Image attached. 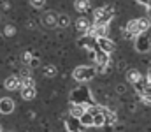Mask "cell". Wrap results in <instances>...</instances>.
Listing matches in <instances>:
<instances>
[{"label":"cell","mask_w":151,"mask_h":132,"mask_svg":"<svg viewBox=\"0 0 151 132\" xmlns=\"http://www.w3.org/2000/svg\"><path fill=\"white\" fill-rule=\"evenodd\" d=\"M114 18V7L113 5H104L93 11V19L95 23H106L109 25V21Z\"/></svg>","instance_id":"cell-1"},{"label":"cell","mask_w":151,"mask_h":132,"mask_svg":"<svg viewBox=\"0 0 151 132\" xmlns=\"http://www.w3.org/2000/svg\"><path fill=\"white\" fill-rule=\"evenodd\" d=\"M95 74H97V69L88 67V65H79V67H76L74 71H72V78H74L76 81H81V83L90 81Z\"/></svg>","instance_id":"cell-2"},{"label":"cell","mask_w":151,"mask_h":132,"mask_svg":"<svg viewBox=\"0 0 151 132\" xmlns=\"http://www.w3.org/2000/svg\"><path fill=\"white\" fill-rule=\"evenodd\" d=\"M150 48H151V28L148 32H142L135 37V49L139 53H146V51H150Z\"/></svg>","instance_id":"cell-3"},{"label":"cell","mask_w":151,"mask_h":132,"mask_svg":"<svg viewBox=\"0 0 151 132\" xmlns=\"http://www.w3.org/2000/svg\"><path fill=\"white\" fill-rule=\"evenodd\" d=\"M97 46H99L100 51H106V53H113L114 48H116L114 43L109 37H99V39H97Z\"/></svg>","instance_id":"cell-4"},{"label":"cell","mask_w":151,"mask_h":132,"mask_svg":"<svg viewBox=\"0 0 151 132\" xmlns=\"http://www.w3.org/2000/svg\"><path fill=\"white\" fill-rule=\"evenodd\" d=\"M95 62H97L99 71H104V69L109 65V53H106V51H100V49H99V53L95 55Z\"/></svg>","instance_id":"cell-5"},{"label":"cell","mask_w":151,"mask_h":132,"mask_svg":"<svg viewBox=\"0 0 151 132\" xmlns=\"http://www.w3.org/2000/svg\"><path fill=\"white\" fill-rule=\"evenodd\" d=\"M12 111H14V100L11 97L0 99V113L2 115H11Z\"/></svg>","instance_id":"cell-6"},{"label":"cell","mask_w":151,"mask_h":132,"mask_svg":"<svg viewBox=\"0 0 151 132\" xmlns=\"http://www.w3.org/2000/svg\"><path fill=\"white\" fill-rule=\"evenodd\" d=\"M42 25H44V27H49V28H51V27H56V25H58V14L53 12V11L42 14Z\"/></svg>","instance_id":"cell-7"},{"label":"cell","mask_w":151,"mask_h":132,"mask_svg":"<svg viewBox=\"0 0 151 132\" xmlns=\"http://www.w3.org/2000/svg\"><path fill=\"white\" fill-rule=\"evenodd\" d=\"M4 87H5V90H9V92H14V90L21 88V79H19L18 76H9V78L4 81Z\"/></svg>","instance_id":"cell-8"},{"label":"cell","mask_w":151,"mask_h":132,"mask_svg":"<svg viewBox=\"0 0 151 132\" xmlns=\"http://www.w3.org/2000/svg\"><path fill=\"white\" fill-rule=\"evenodd\" d=\"M141 79H142V74H141L137 69H128V71H127V81H128L130 85L135 87Z\"/></svg>","instance_id":"cell-9"},{"label":"cell","mask_w":151,"mask_h":132,"mask_svg":"<svg viewBox=\"0 0 151 132\" xmlns=\"http://www.w3.org/2000/svg\"><path fill=\"white\" fill-rule=\"evenodd\" d=\"M79 123H81L83 127H93V123H95V116H93V113H91V111H86V113L79 118Z\"/></svg>","instance_id":"cell-10"},{"label":"cell","mask_w":151,"mask_h":132,"mask_svg":"<svg viewBox=\"0 0 151 132\" xmlns=\"http://www.w3.org/2000/svg\"><path fill=\"white\" fill-rule=\"evenodd\" d=\"M84 113H86V107H84L81 102H76V104L70 106V116H74V118H81Z\"/></svg>","instance_id":"cell-11"},{"label":"cell","mask_w":151,"mask_h":132,"mask_svg":"<svg viewBox=\"0 0 151 132\" xmlns=\"http://www.w3.org/2000/svg\"><path fill=\"white\" fill-rule=\"evenodd\" d=\"M125 28H127L128 32H132L135 37H137L139 34H142V32H141V27H139V19H130V21L127 23V27H125Z\"/></svg>","instance_id":"cell-12"},{"label":"cell","mask_w":151,"mask_h":132,"mask_svg":"<svg viewBox=\"0 0 151 132\" xmlns=\"http://www.w3.org/2000/svg\"><path fill=\"white\" fill-rule=\"evenodd\" d=\"M35 95H37V92H35V87L21 88V97H23L25 100H34V99H35Z\"/></svg>","instance_id":"cell-13"},{"label":"cell","mask_w":151,"mask_h":132,"mask_svg":"<svg viewBox=\"0 0 151 132\" xmlns=\"http://www.w3.org/2000/svg\"><path fill=\"white\" fill-rule=\"evenodd\" d=\"M90 0H76L74 2V9L77 12H86V11H90Z\"/></svg>","instance_id":"cell-14"},{"label":"cell","mask_w":151,"mask_h":132,"mask_svg":"<svg viewBox=\"0 0 151 132\" xmlns=\"http://www.w3.org/2000/svg\"><path fill=\"white\" fill-rule=\"evenodd\" d=\"M76 28H77V32L86 34V30L90 28V21H88L86 18H79V19L76 21Z\"/></svg>","instance_id":"cell-15"},{"label":"cell","mask_w":151,"mask_h":132,"mask_svg":"<svg viewBox=\"0 0 151 132\" xmlns=\"http://www.w3.org/2000/svg\"><path fill=\"white\" fill-rule=\"evenodd\" d=\"M42 72H44V76H46V78H55V76L58 74V69H56L55 65H44Z\"/></svg>","instance_id":"cell-16"},{"label":"cell","mask_w":151,"mask_h":132,"mask_svg":"<svg viewBox=\"0 0 151 132\" xmlns=\"http://www.w3.org/2000/svg\"><path fill=\"white\" fill-rule=\"evenodd\" d=\"M35 87V79L32 76H21V88Z\"/></svg>","instance_id":"cell-17"},{"label":"cell","mask_w":151,"mask_h":132,"mask_svg":"<svg viewBox=\"0 0 151 132\" xmlns=\"http://www.w3.org/2000/svg\"><path fill=\"white\" fill-rule=\"evenodd\" d=\"M139 27H141V32H148L150 30V27H151V21H150V18H139Z\"/></svg>","instance_id":"cell-18"},{"label":"cell","mask_w":151,"mask_h":132,"mask_svg":"<svg viewBox=\"0 0 151 132\" xmlns=\"http://www.w3.org/2000/svg\"><path fill=\"white\" fill-rule=\"evenodd\" d=\"M69 25H70V18H69L67 14H60V16H58V27L65 28V27H69Z\"/></svg>","instance_id":"cell-19"},{"label":"cell","mask_w":151,"mask_h":132,"mask_svg":"<svg viewBox=\"0 0 151 132\" xmlns=\"http://www.w3.org/2000/svg\"><path fill=\"white\" fill-rule=\"evenodd\" d=\"M14 34H16V27H14V25H7V27L4 28V35H5V37H12Z\"/></svg>","instance_id":"cell-20"},{"label":"cell","mask_w":151,"mask_h":132,"mask_svg":"<svg viewBox=\"0 0 151 132\" xmlns=\"http://www.w3.org/2000/svg\"><path fill=\"white\" fill-rule=\"evenodd\" d=\"M141 99H142V104H146V106H151V92H146V93H142V95H141Z\"/></svg>","instance_id":"cell-21"},{"label":"cell","mask_w":151,"mask_h":132,"mask_svg":"<svg viewBox=\"0 0 151 132\" xmlns=\"http://www.w3.org/2000/svg\"><path fill=\"white\" fill-rule=\"evenodd\" d=\"M32 60H34V55H32L30 51H25V53H23V62L30 65V63H32Z\"/></svg>","instance_id":"cell-22"},{"label":"cell","mask_w":151,"mask_h":132,"mask_svg":"<svg viewBox=\"0 0 151 132\" xmlns=\"http://www.w3.org/2000/svg\"><path fill=\"white\" fill-rule=\"evenodd\" d=\"M44 4H46V0H30V5H32V7H35V9L44 7Z\"/></svg>","instance_id":"cell-23"},{"label":"cell","mask_w":151,"mask_h":132,"mask_svg":"<svg viewBox=\"0 0 151 132\" xmlns=\"http://www.w3.org/2000/svg\"><path fill=\"white\" fill-rule=\"evenodd\" d=\"M106 122H107V123H114V122H116V115L111 113V111H107V113H106Z\"/></svg>","instance_id":"cell-24"},{"label":"cell","mask_w":151,"mask_h":132,"mask_svg":"<svg viewBox=\"0 0 151 132\" xmlns=\"http://www.w3.org/2000/svg\"><path fill=\"white\" fill-rule=\"evenodd\" d=\"M123 37H125V39H127V41H132V39H134V37H135V35H134V34H132V32H128V30H127V28H125V30H123Z\"/></svg>","instance_id":"cell-25"},{"label":"cell","mask_w":151,"mask_h":132,"mask_svg":"<svg viewBox=\"0 0 151 132\" xmlns=\"http://www.w3.org/2000/svg\"><path fill=\"white\" fill-rule=\"evenodd\" d=\"M30 65H32V67H37V65H39V62H37V60H35V58H34V60H32V63H30Z\"/></svg>","instance_id":"cell-26"},{"label":"cell","mask_w":151,"mask_h":132,"mask_svg":"<svg viewBox=\"0 0 151 132\" xmlns=\"http://www.w3.org/2000/svg\"><path fill=\"white\" fill-rule=\"evenodd\" d=\"M137 2H139V4H144V5H148V4H150V0H137Z\"/></svg>","instance_id":"cell-27"},{"label":"cell","mask_w":151,"mask_h":132,"mask_svg":"<svg viewBox=\"0 0 151 132\" xmlns=\"http://www.w3.org/2000/svg\"><path fill=\"white\" fill-rule=\"evenodd\" d=\"M146 78H148V83L151 85V69H150V72H148V76H146Z\"/></svg>","instance_id":"cell-28"},{"label":"cell","mask_w":151,"mask_h":132,"mask_svg":"<svg viewBox=\"0 0 151 132\" xmlns=\"http://www.w3.org/2000/svg\"><path fill=\"white\" fill-rule=\"evenodd\" d=\"M69 132H81V131H79V129H77V131H69Z\"/></svg>","instance_id":"cell-29"},{"label":"cell","mask_w":151,"mask_h":132,"mask_svg":"<svg viewBox=\"0 0 151 132\" xmlns=\"http://www.w3.org/2000/svg\"><path fill=\"white\" fill-rule=\"evenodd\" d=\"M148 5H150V7H151V0H150V4H148Z\"/></svg>","instance_id":"cell-30"},{"label":"cell","mask_w":151,"mask_h":132,"mask_svg":"<svg viewBox=\"0 0 151 132\" xmlns=\"http://www.w3.org/2000/svg\"><path fill=\"white\" fill-rule=\"evenodd\" d=\"M0 132H2V125H0Z\"/></svg>","instance_id":"cell-31"},{"label":"cell","mask_w":151,"mask_h":132,"mask_svg":"<svg viewBox=\"0 0 151 132\" xmlns=\"http://www.w3.org/2000/svg\"><path fill=\"white\" fill-rule=\"evenodd\" d=\"M150 132H151V129H150Z\"/></svg>","instance_id":"cell-32"}]
</instances>
